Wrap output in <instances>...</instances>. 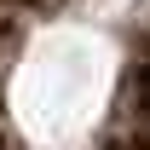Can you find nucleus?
<instances>
[{
	"label": "nucleus",
	"instance_id": "obj_1",
	"mask_svg": "<svg viewBox=\"0 0 150 150\" xmlns=\"http://www.w3.org/2000/svg\"><path fill=\"white\" fill-rule=\"evenodd\" d=\"M139 98H144V110H150V64L139 69Z\"/></svg>",
	"mask_w": 150,
	"mask_h": 150
}]
</instances>
